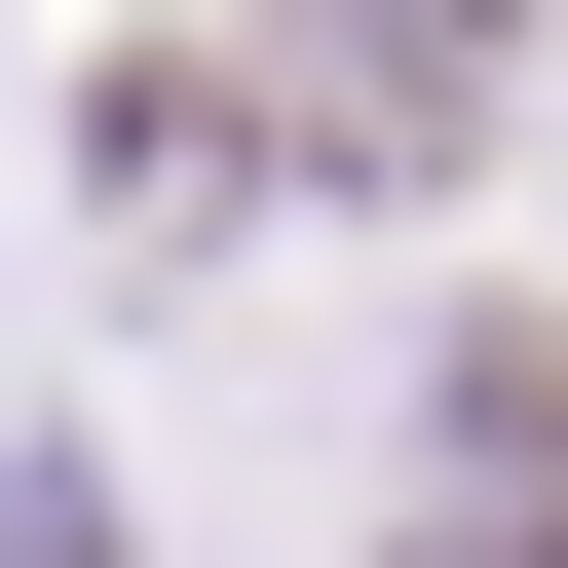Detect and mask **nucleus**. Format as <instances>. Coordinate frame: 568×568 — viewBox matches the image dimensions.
I'll return each instance as SVG.
<instances>
[{
  "label": "nucleus",
  "instance_id": "obj_1",
  "mask_svg": "<svg viewBox=\"0 0 568 568\" xmlns=\"http://www.w3.org/2000/svg\"><path fill=\"white\" fill-rule=\"evenodd\" d=\"M455 568H493V530H455ZM530 568H568V493H530Z\"/></svg>",
  "mask_w": 568,
  "mask_h": 568
}]
</instances>
